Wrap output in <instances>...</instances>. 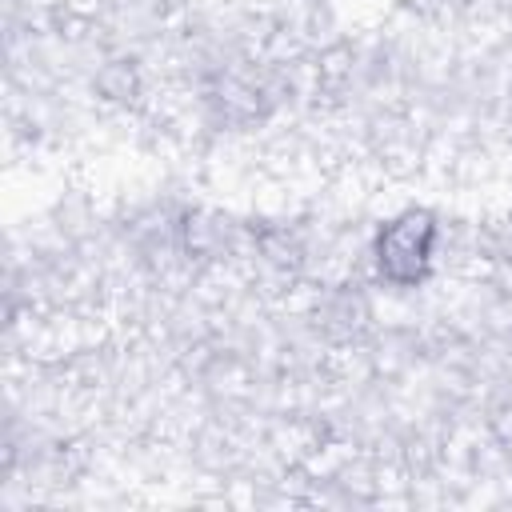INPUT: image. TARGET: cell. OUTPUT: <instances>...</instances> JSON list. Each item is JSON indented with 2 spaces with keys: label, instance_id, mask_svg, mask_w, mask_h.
Returning <instances> with one entry per match:
<instances>
[{
  "label": "cell",
  "instance_id": "cell-2",
  "mask_svg": "<svg viewBox=\"0 0 512 512\" xmlns=\"http://www.w3.org/2000/svg\"><path fill=\"white\" fill-rule=\"evenodd\" d=\"M92 92L112 104V108H128L144 96V76H140V64L136 60H108L100 64V72L92 76Z\"/></svg>",
  "mask_w": 512,
  "mask_h": 512
},
{
  "label": "cell",
  "instance_id": "cell-1",
  "mask_svg": "<svg viewBox=\"0 0 512 512\" xmlns=\"http://www.w3.org/2000/svg\"><path fill=\"white\" fill-rule=\"evenodd\" d=\"M440 244V220L428 208H404L388 216L372 236V268L388 288H420L432 276Z\"/></svg>",
  "mask_w": 512,
  "mask_h": 512
}]
</instances>
